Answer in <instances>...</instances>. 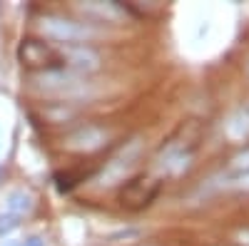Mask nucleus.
I'll use <instances>...</instances> for the list:
<instances>
[{
  "label": "nucleus",
  "instance_id": "f257e3e1",
  "mask_svg": "<svg viewBox=\"0 0 249 246\" xmlns=\"http://www.w3.org/2000/svg\"><path fill=\"white\" fill-rule=\"evenodd\" d=\"M40 30H43L48 37L53 40H60L65 45H75V43H82L95 35V30L85 23H75V20H65V17H57V15H48L40 20Z\"/></svg>",
  "mask_w": 249,
  "mask_h": 246
},
{
  "label": "nucleus",
  "instance_id": "f03ea898",
  "mask_svg": "<svg viewBox=\"0 0 249 246\" xmlns=\"http://www.w3.org/2000/svg\"><path fill=\"white\" fill-rule=\"evenodd\" d=\"M62 57H65L68 67H72L77 72H92L100 67V55L88 45H65Z\"/></svg>",
  "mask_w": 249,
  "mask_h": 246
},
{
  "label": "nucleus",
  "instance_id": "7ed1b4c3",
  "mask_svg": "<svg viewBox=\"0 0 249 246\" xmlns=\"http://www.w3.org/2000/svg\"><path fill=\"white\" fill-rule=\"evenodd\" d=\"M102 142H105V132L102 130H97V127H85V130H77L75 134H70L68 137V147L70 149H85V152H90V149H97Z\"/></svg>",
  "mask_w": 249,
  "mask_h": 246
},
{
  "label": "nucleus",
  "instance_id": "20e7f679",
  "mask_svg": "<svg viewBox=\"0 0 249 246\" xmlns=\"http://www.w3.org/2000/svg\"><path fill=\"white\" fill-rule=\"evenodd\" d=\"M77 10L92 20H102V23H117L124 15L122 8L115 3H85V5H77Z\"/></svg>",
  "mask_w": 249,
  "mask_h": 246
},
{
  "label": "nucleus",
  "instance_id": "39448f33",
  "mask_svg": "<svg viewBox=\"0 0 249 246\" xmlns=\"http://www.w3.org/2000/svg\"><path fill=\"white\" fill-rule=\"evenodd\" d=\"M33 207H35L33 194L25 192V189H10L8 197H5V209H8V214H13V216H18V214H28Z\"/></svg>",
  "mask_w": 249,
  "mask_h": 246
},
{
  "label": "nucleus",
  "instance_id": "423d86ee",
  "mask_svg": "<svg viewBox=\"0 0 249 246\" xmlns=\"http://www.w3.org/2000/svg\"><path fill=\"white\" fill-rule=\"evenodd\" d=\"M15 227H18V216H13V214H0V239L8 236Z\"/></svg>",
  "mask_w": 249,
  "mask_h": 246
},
{
  "label": "nucleus",
  "instance_id": "0eeeda50",
  "mask_svg": "<svg viewBox=\"0 0 249 246\" xmlns=\"http://www.w3.org/2000/svg\"><path fill=\"white\" fill-rule=\"evenodd\" d=\"M23 246H45V241L40 239V236H30V239H25Z\"/></svg>",
  "mask_w": 249,
  "mask_h": 246
}]
</instances>
